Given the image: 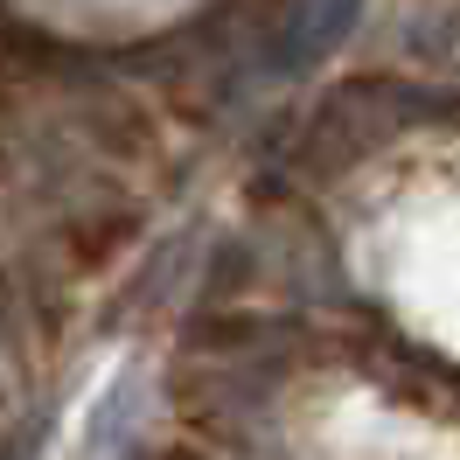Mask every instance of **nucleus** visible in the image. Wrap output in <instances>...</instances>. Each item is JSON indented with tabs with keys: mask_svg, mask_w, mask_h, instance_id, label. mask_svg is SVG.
<instances>
[{
	"mask_svg": "<svg viewBox=\"0 0 460 460\" xmlns=\"http://www.w3.org/2000/svg\"><path fill=\"white\" fill-rule=\"evenodd\" d=\"M356 7H363V0H300V14H293V29H287V49H279V63H287V70H300V63H321L349 29H356Z\"/></svg>",
	"mask_w": 460,
	"mask_h": 460,
	"instance_id": "obj_1",
	"label": "nucleus"
}]
</instances>
